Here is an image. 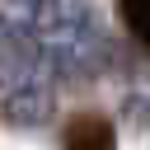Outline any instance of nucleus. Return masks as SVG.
<instances>
[{
	"label": "nucleus",
	"instance_id": "2",
	"mask_svg": "<svg viewBox=\"0 0 150 150\" xmlns=\"http://www.w3.org/2000/svg\"><path fill=\"white\" fill-rule=\"evenodd\" d=\"M0 117L14 131H42L56 117V98H52L47 84H28V89H14V94L0 98Z\"/></svg>",
	"mask_w": 150,
	"mask_h": 150
},
{
	"label": "nucleus",
	"instance_id": "6",
	"mask_svg": "<svg viewBox=\"0 0 150 150\" xmlns=\"http://www.w3.org/2000/svg\"><path fill=\"white\" fill-rule=\"evenodd\" d=\"M9 28H14V23H9V19H5V9H0V47H5V38H9Z\"/></svg>",
	"mask_w": 150,
	"mask_h": 150
},
{
	"label": "nucleus",
	"instance_id": "3",
	"mask_svg": "<svg viewBox=\"0 0 150 150\" xmlns=\"http://www.w3.org/2000/svg\"><path fill=\"white\" fill-rule=\"evenodd\" d=\"M66 150H117V131L103 112H80L66 127Z\"/></svg>",
	"mask_w": 150,
	"mask_h": 150
},
{
	"label": "nucleus",
	"instance_id": "5",
	"mask_svg": "<svg viewBox=\"0 0 150 150\" xmlns=\"http://www.w3.org/2000/svg\"><path fill=\"white\" fill-rule=\"evenodd\" d=\"M117 9H122L127 33H131L141 47H150V0H117Z\"/></svg>",
	"mask_w": 150,
	"mask_h": 150
},
{
	"label": "nucleus",
	"instance_id": "1",
	"mask_svg": "<svg viewBox=\"0 0 150 150\" xmlns=\"http://www.w3.org/2000/svg\"><path fill=\"white\" fill-rule=\"evenodd\" d=\"M28 84H42V42L14 23L5 47H0V89L14 94V89H28Z\"/></svg>",
	"mask_w": 150,
	"mask_h": 150
},
{
	"label": "nucleus",
	"instance_id": "4",
	"mask_svg": "<svg viewBox=\"0 0 150 150\" xmlns=\"http://www.w3.org/2000/svg\"><path fill=\"white\" fill-rule=\"evenodd\" d=\"M117 122H122L127 131H136V136H145V131H150V94H141V89H131V94L122 98V108H117Z\"/></svg>",
	"mask_w": 150,
	"mask_h": 150
},
{
	"label": "nucleus",
	"instance_id": "7",
	"mask_svg": "<svg viewBox=\"0 0 150 150\" xmlns=\"http://www.w3.org/2000/svg\"><path fill=\"white\" fill-rule=\"evenodd\" d=\"M5 5H23V9H28V5H33V0H5Z\"/></svg>",
	"mask_w": 150,
	"mask_h": 150
}]
</instances>
